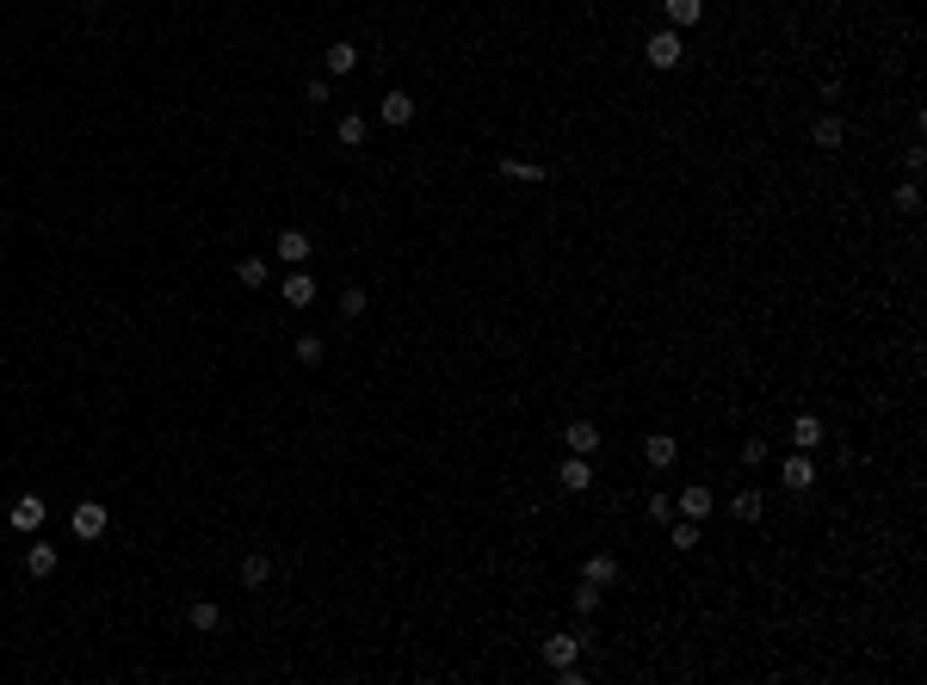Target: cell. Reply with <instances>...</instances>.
<instances>
[{"label": "cell", "instance_id": "obj_1", "mask_svg": "<svg viewBox=\"0 0 927 685\" xmlns=\"http://www.w3.org/2000/svg\"><path fill=\"white\" fill-rule=\"evenodd\" d=\"M68 525H74V537H81V543H100V537L111 531V513L100 507V500H81V507L68 513Z\"/></svg>", "mask_w": 927, "mask_h": 685}, {"label": "cell", "instance_id": "obj_2", "mask_svg": "<svg viewBox=\"0 0 927 685\" xmlns=\"http://www.w3.org/2000/svg\"><path fill=\"white\" fill-rule=\"evenodd\" d=\"M643 56H650V68H680V56H687V44H680V31H650V44H643Z\"/></svg>", "mask_w": 927, "mask_h": 685}, {"label": "cell", "instance_id": "obj_3", "mask_svg": "<svg viewBox=\"0 0 927 685\" xmlns=\"http://www.w3.org/2000/svg\"><path fill=\"white\" fill-rule=\"evenodd\" d=\"M582 642H588V636H575V630H556V636H545V667H550V673H556V667H575Z\"/></svg>", "mask_w": 927, "mask_h": 685}, {"label": "cell", "instance_id": "obj_4", "mask_svg": "<svg viewBox=\"0 0 927 685\" xmlns=\"http://www.w3.org/2000/svg\"><path fill=\"white\" fill-rule=\"evenodd\" d=\"M273 254L284 265H303L310 254H316V241H310V229H278V241H273Z\"/></svg>", "mask_w": 927, "mask_h": 685}, {"label": "cell", "instance_id": "obj_5", "mask_svg": "<svg viewBox=\"0 0 927 685\" xmlns=\"http://www.w3.org/2000/svg\"><path fill=\"white\" fill-rule=\"evenodd\" d=\"M563 451L594 457V451H600V426H594V421H569V426H563Z\"/></svg>", "mask_w": 927, "mask_h": 685}, {"label": "cell", "instance_id": "obj_6", "mask_svg": "<svg viewBox=\"0 0 927 685\" xmlns=\"http://www.w3.org/2000/svg\"><path fill=\"white\" fill-rule=\"evenodd\" d=\"M494 173H501V179H520V186H545V179H550V167L520 160V155H501V160H494Z\"/></svg>", "mask_w": 927, "mask_h": 685}, {"label": "cell", "instance_id": "obj_7", "mask_svg": "<svg viewBox=\"0 0 927 685\" xmlns=\"http://www.w3.org/2000/svg\"><path fill=\"white\" fill-rule=\"evenodd\" d=\"M779 481H785L791 494H804V488L817 481V464H810V451H791V457L779 464Z\"/></svg>", "mask_w": 927, "mask_h": 685}, {"label": "cell", "instance_id": "obj_8", "mask_svg": "<svg viewBox=\"0 0 927 685\" xmlns=\"http://www.w3.org/2000/svg\"><path fill=\"white\" fill-rule=\"evenodd\" d=\"M278 297H284L291 309H310V303H316V278H310L303 265H291V278L278 284Z\"/></svg>", "mask_w": 927, "mask_h": 685}, {"label": "cell", "instance_id": "obj_9", "mask_svg": "<svg viewBox=\"0 0 927 685\" xmlns=\"http://www.w3.org/2000/svg\"><path fill=\"white\" fill-rule=\"evenodd\" d=\"M661 19H668V31H693L705 19V0H661Z\"/></svg>", "mask_w": 927, "mask_h": 685}, {"label": "cell", "instance_id": "obj_10", "mask_svg": "<svg viewBox=\"0 0 927 685\" xmlns=\"http://www.w3.org/2000/svg\"><path fill=\"white\" fill-rule=\"evenodd\" d=\"M582 580H588V586H612V580H618V556H612V550L582 556Z\"/></svg>", "mask_w": 927, "mask_h": 685}, {"label": "cell", "instance_id": "obj_11", "mask_svg": "<svg viewBox=\"0 0 927 685\" xmlns=\"http://www.w3.org/2000/svg\"><path fill=\"white\" fill-rule=\"evenodd\" d=\"M810 143H817V149H841V143H847V117H841V111H822L817 124H810Z\"/></svg>", "mask_w": 927, "mask_h": 685}, {"label": "cell", "instance_id": "obj_12", "mask_svg": "<svg viewBox=\"0 0 927 685\" xmlns=\"http://www.w3.org/2000/svg\"><path fill=\"white\" fill-rule=\"evenodd\" d=\"M643 457H650V470H674L680 438H674V432H650V438H643Z\"/></svg>", "mask_w": 927, "mask_h": 685}, {"label": "cell", "instance_id": "obj_13", "mask_svg": "<svg viewBox=\"0 0 927 685\" xmlns=\"http://www.w3.org/2000/svg\"><path fill=\"white\" fill-rule=\"evenodd\" d=\"M556 481H563L569 494H588V488H594V464L569 451V457H563V470H556Z\"/></svg>", "mask_w": 927, "mask_h": 685}, {"label": "cell", "instance_id": "obj_14", "mask_svg": "<svg viewBox=\"0 0 927 685\" xmlns=\"http://www.w3.org/2000/svg\"><path fill=\"white\" fill-rule=\"evenodd\" d=\"M378 117L389 124V130H402V124H415V100L396 87V93H383V100H378Z\"/></svg>", "mask_w": 927, "mask_h": 685}, {"label": "cell", "instance_id": "obj_15", "mask_svg": "<svg viewBox=\"0 0 927 685\" xmlns=\"http://www.w3.org/2000/svg\"><path fill=\"white\" fill-rule=\"evenodd\" d=\"M711 507H717V494H711V488H699V481H693V488L674 500V513H680V519H705Z\"/></svg>", "mask_w": 927, "mask_h": 685}, {"label": "cell", "instance_id": "obj_16", "mask_svg": "<svg viewBox=\"0 0 927 685\" xmlns=\"http://www.w3.org/2000/svg\"><path fill=\"white\" fill-rule=\"evenodd\" d=\"M44 525V494H19L13 500V531H38Z\"/></svg>", "mask_w": 927, "mask_h": 685}, {"label": "cell", "instance_id": "obj_17", "mask_svg": "<svg viewBox=\"0 0 927 685\" xmlns=\"http://www.w3.org/2000/svg\"><path fill=\"white\" fill-rule=\"evenodd\" d=\"M186 624H192L198 636H211L223 624V605H217V599H192V605H186Z\"/></svg>", "mask_w": 927, "mask_h": 685}, {"label": "cell", "instance_id": "obj_18", "mask_svg": "<svg viewBox=\"0 0 927 685\" xmlns=\"http://www.w3.org/2000/svg\"><path fill=\"white\" fill-rule=\"evenodd\" d=\"M761 513H766V500H761V494H755V488H742V494H730V519H736V525H755Z\"/></svg>", "mask_w": 927, "mask_h": 685}, {"label": "cell", "instance_id": "obj_19", "mask_svg": "<svg viewBox=\"0 0 927 685\" xmlns=\"http://www.w3.org/2000/svg\"><path fill=\"white\" fill-rule=\"evenodd\" d=\"M817 445H822V421L817 414H798L791 421V451H817Z\"/></svg>", "mask_w": 927, "mask_h": 685}, {"label": "cell", "instance_id": "obj_20", "mask_svg": "<svg viewBox=\"0 0 927 685\" xmlns=\"http://www.w3.org/2000/svg\"><path fill=\"white\" fill-rule=\"evenodd\" d=\"M235 278H241L248 290H267V284H273V265H267V260H254V254H248V260H235Z\"/></svg>", "mask_w": 927, "mask_h": 685}, {"label": "cell", "instance_id": "obj_21", "mask_svg": "<svg viewBox=\"0 0 927 685\" xmlns=\"http://www.w3.org/2000/svg\"><path fill=\"white\" fill-rule=\"evenodd\" d=\"M25 575H38V580L56 575V550H50V543H31V550H25Z\"/></svg>", "mask_w": 927, "mask_h": 685}, {"label": "cell", "instance_id": "obj_22", "mask_svg": "<svg viewBox=\"0 0 927 685\" xmlns=\"http://www.w3.org/2000/svg\"><path fill=\"white\" fill-rule=\"evenodd\" d=\"M668 543L674 550H699V519H668Z\"/></svg>", "mask_w": 927, "mask_h": 685}, {"label": "cell", "instance_id": "obj_23", "mask_svg": "<svg viewBox=\"0 0 927 685\" xmlns=\"http://www.w3.org/2000/svg\"><path fill=\"white\" fill-rule=\"evenodd\" d=\"M334 136H340V149H359V143H365V117H359V111H346V117L334 124Z\"/></svg>", "mask_w": 927, "mask_h": 685}, {"label": "cell", "instance_id": "obj_24", "mask_svg": "<svg viewBox=\"0 0 927 685\" xmlns=\"http://www.w3.org/2000/svg\"><path fill=\"white\" fill-rule=\"evenodd\" d=\"M235 575H241V586H267L273 562H267V556H241V568H235Z\"/></svg>", "mask_w": 927, "mask_h": 685}, {"label": "cell", "instance_id": "obj_25", "mask_svg": "<svg viewBox=\"0 0 927 685\" xmlns=\"http://www.w3.org/2000/svg\"><path fill=\"white\" fill-rule=\"evenodd\" d=\"M359 68V50L353 44H328V74H353Z\"/></svg>", "mask_w": 927, "mask_h": 685}, {"label": "cell", "instance_id": "obj_26", "mask_svg": "<svg viewBox=\"0 0 927 685\" xmlns=\"http://www.w3.org/2000/svg\"><path fill=\"white\" fill-rule=\"evenodd\" d=\"M365 303H372V297H365V290H359V284H346V290H340V321L365 316Z\"/></svg>", "mask_w": 927, "mask_h": 685}, {"label": "cell", "instance_id": "obj_27", "mask_svg": "<svg viewBox=\"0 0 927 685\" xmlns=\"http://www.w3.org/2000/svg\"><path fill=\"white\" fill-rule=\"evenodd\" d=\"M600 599H606V586H588V580H582V593H575V618H594Z\"/></svg>", "mask_w": 927, "mask_h": 685}, {"label": "cell", "instance_id": "obj_28", "mask_svg": "<svg viewBox=\"0 0 927 685\" xmlns=\"http://www.w3.org/2000/svg\"><path fill=\"white\" fill-rule=\"evenodd\" d=\"M896 211H909V216L922 211V186H915V179H903V186H896Z\"/></svg>", "mask_w": 927, "mask_h": 685}, {"label": "cell", "instance_id": "obj_29", "mask_svg": "<svg viewBox=\"0 0 927 685\" xmlns=\"http://www.w3.org/2000/svg\"><path fill=\"white\" fill-rule=\"evenodd\" d=\"M322 352H328V346L316 340V334H303V340H297V365H322Z\"/></svg>", "mask_w": 927, "mask_h": 685}, {"label": "cell", "instance_id": "obj_30", "mask_svg": "<svg viewBox=\"0 0 927 685\" xmlns=\"http://www.w3.org/2000/svg\"><path fill=\"white\" fill-rule=\"evenodd\" d=\"M650 519H661V525L674 519V500H668V494H650Z\"/></svg>", "mask_w": 927, "mask_h": 685}, {"label": "cell", "instance_id": "obj_31", "mask_svg": "<svg viewBox=\"0 0 927 685\" xmlns=\"http://www.w3.org/2000/svg\"><path fill=\"white\" fill-rule=\"evenodd\" d=\"M303 106H328V81H310V87H303Z\"/></svg>", "mask_w": 927, "mask_h": 685}]
</instances>
